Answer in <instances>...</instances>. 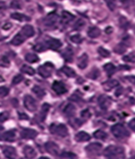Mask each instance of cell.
Wrapping results in <instances>:
<instances>
[{
	"label": "cell",
	"instance_id": "cell-52",
	"mask_svg": "<svg viewBox=\"0 0 135 159\" xmlns=\"http://www.w3.org/2000/svg\"><path fill=\"white\" fill-rule=\"evenodd\" d=\"M12 24H11V23L7 22L5 25H4V26H3V29H4V30H10V29L11 28H12Z\"/></svg>",
	"mask_w": 135,
	"mask_h": 159
},
{
	"label": "cell",
	"instance_id": "cell-43",
	"mask_svg": "<svg viewBox=\"0 0 135 159\" xmlns=\"http://www.w3.org/2000/svg\"><path fill=\"white\" fill-rule=\"evenodd\" d=\"M10 117V114L8 112H3L0 113V122H3L6 121Z\"/></svg>",
	"mask_w": 135,
	"mask_h": 159
},
{
	"label": "cell",
	"instance_id": "cell-16",
	"mask_svg": "<svg viewBox=\"0 0 135 159\" xmlns=\"http://www.w3.org/2000/svg\"><path fill=\"white\" fill-rule=\"evenodd\" d=\"M102 148L101 144L98 143V142H95V143H91L90 145H88L86 147L85 150L90 153H93V154H96V153L99 152L101 151Z\"/></svg>",
	"mask_w": 135,
	"mask_h": 159
},
{
	"label": "cell",
	"instance_id": "cell-2",
	"mask_svg": "<svg viewBox=\"0 0 135 159\" xmlns=\"http://www.w3.org/2000/svg\"><path fill=\"white\" fill-rule=\"evenodd\" d=\"M113 135L117 138H124L129 135V131L121 124H116L111 128Z\"/></svg>",
	"mask_w": 135,
	"mask_h": 159
},
{
	"label": "cell",
	"instance_id": "cell-6",
	"mask_svg": "<svg viewBox=\"0 0 135 159\" xmlns=\"http://www.w3.org/2000/svg\"><path fill=\"white\" fill-rule=\"evenodd\" d=\"M24 106L30 112H35L37 110L36 100L30 95H26L24 97Z\"/></svg>",
	"mask_w": 135,
	"mask_h": 159
},
{
	"label": "cell",
	"instance_id": "cell-20",
	"mask_svg": "<svg viewBox=\"0 0 135 159\" xmlns=\"http://www.w3.org/2000/svg\"><path fill=\"white\" fill-rule=\"evenodd\" d=\"M75 140L77 142H85L90 140V135L85 132H80L75 136Z\"/></svg>",
	"mask_w": 135,
	"mask_h": 159
},
{
	"label": "cell",
	"instance_id": "cell-21",
	"mask_svg": "<svg viewBox=\"0 0 135 159\" xmlns=\"http://www.w3.org/2000/svg\"><path fill=\"white\" fill-rule=\"evenodd\" d=\"M64 112L65 115L68 117H73L75 115L76 112V108L75 106L73 105L72 104H68L65 106L64 110Z\"/></svg>",
	"mask_w": 135,
	"mask_h": 159
},
{
	"label": "cell",
	"instance_id": "cell-8",
	"mask_svg": "<svg viewBox=\"0 0 135 159\" xmlns=\"http://www.w3.org/2000/svg\"><path fill=\"white\" fill-rule=\"evenodd\" d=\"M52 88L53 90L59 95L63 94L66 93L67 92V89L66 87H65L64 84L62 82L59 81H56L53 83Z\"/></svg>",
	"mask_w": 135,
	"mask_h": 159
},
{
	"label": "cell",
	"instance_id": "cell-41",
	"mask_svg": "<svg viewBox=\"0 0 135 159\" xmlns=\"http://www.w3.org/2000/svg\"><path fill=\"white\" fill-rule=\"evenodd\" d=\"M99 74H100L99 71H98L97 68H95V69L93 70V71H91L90 74H89L87 76H88L89 78H90L92 79H97L98 76H99Z\"/></svg>",
	"mask_w": 135,
	"mask_h": 159
},
{
	"label": "cell",
	"instance_id": "cell-55",
	"mask_svg": "<svg viewBox=\"0 0 135 159\" xmlns=\"http://www.w3.org/2000/svg\"><path fill=\"white\" fill-rule=\"evenodd\" d=\"M39 159H49V158H47V157H41V158H40Z\"/></svg>",
	"mask_w": 135,
	"mask_h": 159
},
{
	"label": "cell",
	"instance_id": "cell-25",
	"mask_svg": "<svg viewBox=\"0 0 135 159\" xmlns=\"http://www.w3.org/2000/svg\"><path fill=\"white\" fill-rule=\"evenodd\" d=\"M103 68L109 76H112L115 73V71H116V67H115L114 65L111 64V63H108V64L104 65Z\"/></svg>",
	"mask_w": 135,
	"mask_h": 159
},
{
	"label": "cell",
	"instance_id": "cell-11",
	"mask_svg": "<svg viewBox=\"0 0 135 159\" xmlns=\"http://www.w3.org/2000/svg\"><path fill=\"white\" fill-rule=\"evenodd\" d=\"M37 135V132L33 129H24L20 133L21 137L24 139H34Z\"/></svg>",
	"mask_w": 135,
	"mask_h": 159
},
{
	"label": "cell",
	"instance_id": "cell-28",
	"mask_svg": "<svg viewBox=\"0 0 135 159\" xmlns=\"http://www.w3.org/2000/svg\"><path fill=\"white\" fill-rule=\"evenodd\" d=\"M49 109H50V105L47 103H45V104H43L42 106V109L41 112V121H43L46 119V117L47 114H48V112Z\"/></svg>",
	"mask_w": 135,
	"mask_h": 159
},
{
	"label": "cell",
	"instance_id": "cell-14",
	"mask_svg": "<svg viewBox=\"0 0 135 159\" xmlns=\"http://www.w3.org/2000/svg\"><path fill=\"white\" fill-rule=\"evenodd\" d=\"M20 33L23 34V35H24L26 38L33 37V36L35 35L34 28H33V26H31V25H25L23 28H22Z\"/></svg>",
	"mask_w": 135,
	"mask_h": 159
},
{
	"label": "cell",
	"instance_id": "cell-50",
	"mask_svg": "<svg viewBox=\"0 0 135 159\" xmlns=\"http://www.w3.org/2000/svg\"><path fill=\"white\" fill-rule=\"evenodd\" d=\"M19 117L20 120H28V116L27 115H25V113H20Z\"/></svg>",
	"mask_w": 135,
	"mask_h": 159
},
{
	"label": "cell",
	"instance_id": "cell-13",
	"mask_svg": "<svg viewBox=\"0 0 135 159\" xmlns=\"http://www.w3.org/2000/svg\"><path fill=\"white\" fill-rule=\"evenodd\" d=\"M46 44V46L52 50L59 49V48H61V46H62V43H61V41H60L59 40L55 38H52L49 40Z\"/></svg>",
	"mask_w": 135,
	"mask_h": 159
},
{
	"label": "cell",
	"instance_id": "cell-31",
	"mask_svg": "<svg viewBox=\"0 0 135 159\" xmlns=\"http://www.w3.org/2000/svg\"><path fill=\"white\" fill-rule=\"evenodd\" d=\"M25 60H26L29 63H36L38 61L39 58H38V56L36 55L34 53H28L25 56Z\"/></svg>",
	"mask_w": 135,
	"mask_h": 159
},
{
	"label": "cell",
	"instance_id": "cell-7",
	"mask_svg": "<svg viewBox=\"0 0 135 159\" xmlns=\"http://www.w3.org/2000/svg\"><path fill=\"white\" fill-rule=\"evenodd\" d=\"M45 148L49 153L52 156H57L59 153V148L55 142H47L45 144Z\"/></svg>",
	"mask_w": 135,
	"mask_h": 159
},
{
	"label": "cell",
	"instance_id": "cell-12",
	"mask_svg": "<svg viewBox=\"0 0 135 159\" xmlns=\"http://www.w3.org/2000/svg\"><path fill=\"white\" fill-rule=\"evenodd\" d=\"M15 139V133L13 130L7 131L0 135V140L7 142H13Z\"/></svg>",
	"mask_w": 135,
	"mask_h": 159
},
{
	"label": "cell",
	"instance_id": "cell-1",
	"mask_svg": "<svg viewBox=\"0 0 135 159\" xmlns=\"http://www.w3.org/2000/svg\"><path fill=\"white\" fill-rule=\"evenodd\" d=\"M124 150L122 147L111 146L105 149L104 155L108 159H118L121 156H124Z\"/></svg>",
	"mask_w": 135,
	"mask_h": 159
},
{
	"label": "cell",
	"instance_id": "cell-56",
	"mask_svg": "<svg viewBox=\"0 0 135 159\" xmlns=\"http://www.w3.org/2000/svg\"><path fill=\"white\" fill-rule=\"evenodd\" d=\"M126 1H127V0H120V2H125Z\"/></svg>",
	"mask_w": 135,
	"mask_h": 159
},
{
	"label": "cell",
	"instance_id": "cell-15",
	"mask_svg": "<svg viewBox=\"0 0 135 159\" xmlns=\"http://www.w3.org/2000/svg\"><path fill=\"white\" fill-rule=\"evenodd\" d=\"M23 153L27 159H33L36 156V151L29 146H25L23 148Z\"/></svg>",
	"mask_w": 135,
	"mask_h": 159
},
{
	"label": "cell",
	"instance_id": "cell-18",
	"mask_svg": "<svg viewBox=\"0 0 135 159\" xmlns=\"http://www.w3.org/2000/svg\"><path fill=\"white\" fill-rule=\"evenodd\" d=\"M88 64V56L86 53H84L78 58L77 66L81 69H84L87 66Z\"/></svg>",
	"mask_w": 135,
	"mask_h": 159
},
{
	"label": "cell",
	"instance_id": "cell-22",
	"mask_svg": "<svg viewBox=\"0 0 135 159\" xmlns=\"http://www.w3.org/2000/svg\"><path fill=\"white\" fill-rule=\"evenodd\" d=\"M87 35L91 38H96L101 35V30L96 27H92V28H89L88 31H87Z\"/></svg>",
	"mask_w": 135,
	"mask_h": 159
},
{
	"label": "cell",
	"instance_id": "cell-46",
	"mask_svg": "<svg viewBox=\"0 0 135 159\" xmlns=\"http://www.w3.org/2000/svg\"><path fill=\"white\" fill-rule=\"evenodd\" d=\"M91 116V114L90 112H89L88 110H83L81 112V117H83V118H89Z\"/></svg>",
	"mask_w": 135,
	"mask_h": 159
},
{
	"label": "cell",
	"instance_id": "cell-30",
	"mask_svg": "<svg viewBox=\"0 0 135 159\" xmlns=\"http://www.w3.org/2000/svg\"><path fill=\"white\" fill-rule=\"evenodd\" d=\"M32 91L34 93L36 94L38 97H39V98H42V97H44V95L46 94L44 89L38 86H35L33 88Z\"/></svg>",
	"mask_w": 135,
	"mask_h": 159
},
{
	"label": "cell",
	"instance_id": "cell-40",
	"mask_svg": "<svg viewBox=\"0 0 135 159\" xmlns=\"http://www.w3.org/2000/svg\"><path fill=\"white\" fill-rule=\"evenodd\" d=\"M70 40H72V42L76 43V44H79V43H81L82 41H83V38L81 37L80 35H74L72 36L70 38Z\"/></svg>",
	"mask_w": 135,
	"mask_h": 159
},
{
	"label": "cell",
	"instance_id": "cell-3",
	"mask_svg": "<svg viewBox=\"0 0 135 159\" xmlns=\"http://www.w3.org/2000/svg\"><path fill=\"white\" fill-rule=\"evenodd\" d=\"M49 130L52 134L62 137V138H64L68 135V130H67L66 126L63 124H52V125L49 127Z\"/></svg>",
	"mask_w": 135,
	"mask_h": 159
},
{
	"label": "cell",
	"instance_id": "cell-17",
	"mask_svg": "<svg viewBox=\"0 0 135 159\" xmlns=\"http://www.w3.org/2000/svg\"><path fill=\"white\" fill-rule=\"evenodd\" d=\"M26 39V38L25 37L23 34H21L20 32L17 33L14 37L12 38V40H11V44L13 45V46H17L21 45Z\"/></svg>",
	"mask_w": 135,
	"mask_h": 159
},
{
	"label": "cell",
	"instance_id": "cell-34",
	"mask_svg": "<svg viewBox=\"0 0 135 159\" xmlns=\"http://www.w3.org/2000/svg\"><path fill=\"white\" fill-rule=\"evenodd\" d=\"M126 50H127V46L124 44H123V43H120V44L117 45L116 46V48H114V51L118 54L124 53L126 51Z\"/></svg>",
	"mask_w": 135,
	"mask_h": 159
},
{
	"label": "cell",
	"instance_id": "cell-49",
	"mask_svg": "<svg viewBox=\"0 0 135 159\" xmlns=\"http://www.w3.org/2000/svg\"><path fill=\"white\" fill-rule=\"evenodd\" d=\"M69 99L74 101V102H77L78 100H80V95L78 96L77 94H72V97L69 98Z\"/></svg>",
	"mask_w": 135,
	"mask_h": 159
},
{
	"label": "cell",
	"instance_id": "cell-57",
	"mask_svg": "<svg viewBox=\"0 0 135 159\" xmlns=\"http://www.w3.org/2000/svg\"><path fill=\"white\" fill-rule=\"evenodd\" d=\"M131 159H135V156H133V157H132V158H131Z\"/></svg>",
	"mask_w": 135,
	"mask_h": 159
},
{
	"label": "cell",
	"instance_id": "cell-10",
	"mask_svg": "<svg viewBox=\"0 0 135 159\" xmlns=\"http://www.w3.org/2000/svg\"><path fill=\"white\" fill-rule=\"evenodd\" d=\"M98 104L103 110H107L111 104V99L105 95H101L98 98Z\"/></svg>",
	"mask_w": 135,
	"mask_h": 159
},
{
	"label": "cell",
	"instance_id": "cell-27",
	"mask_svg": "<svg viewBox=\"0 0 135 159\" xmlns=\"http://www.w3.org/2000/svg\"><path fill=\"white\" fill-rule=\"evenodd\" d=\"M61 70L67 76L69 77V78H73V77L76 76L75 71H74L72 68L68 67V66H63Z\"/></svg>",
	"mask_w": 135,
	"mask_h": 159
},
{
	"label": "cell",
	"instance_id": "cell-54",
	"mask_svg": "<svg viewBox=\"0 0 135 159\" xmlns=\"http://www.w3.org/2000/svg\"><path fill=\"white\" fill-rule=\"evenodd\" d=\"M122 92H123V88H118V89L116 90V93H115V94H116V97H118V96H120V95L121 94Z\"/></svg>",
	"mask_w": 135,
	"mask_h": 159
},
{
	"label": "cell",
	"instance_id": "cell-37",
	"mask_svg": "<svg viewBox=\"0 0 135 159\" xmlns=\"http://www.w3.org/2000/svg\"><path fill=\"white\" fill-rule=\"evenodd\" d=\"M85 25V21L83 20L82 19H80V20H78L75 22V24L74 25V29L76 30H81V29L83 28Z\"/></svg>",
	"mask_w": 135,
	"mask_h": 159
},
{
	"label": "cell",
	"instance_id": "cell-53",
	"mask_svg": "<svg viewBox=\"0 0 135 159\" xmlns=\"http://www.w3.org/2000/svg\"><path fill=\"white\" fill-rule=\"evenodd\" d=\"M113 28L112 27H108V28H105V32L106 34H111L113 32Z\"/></svg>",
	"mask_w": 135,
	"mask_h": 159
},
{
	"label": "cell",
	"instance_id": "cell-35",
	"mask_svg": "<svg viewBox=\"0 0 135 159\" xmlns=\"http://www.w3.org/2000/svg\"><path fill=\"white\" fill-rule=\"evenodd\" d=\"M46 44H43V43H38V44L35 45L33 47V50L36 52H43L47 49Z\"/></svg>",
	"mask_w": 135,
	"mask_h": 159
},
{
	"label": "cell",
	"instance_id": "cell-45",
	"mask_svg": "<svg viewBox=\"0 0 135 159\" xmlns=\"http://www.w3.org/2000/svg\"><path fill=\"white\" fill-rule=\"evenodd\" d=\"M10 6H11V8H12V9H20L21 8L20 4V2L17 1V0H13V1L11 2Z\"/></svg>",
	"mask_w": 135,
	"mask_h": 159
},
{
	"label": "cell",
	"instance_id": "cell-29",
	"mask_svg": "<svg viewBox=\"0 0 135 159\" xmlns=\"http://www.w3.org/2000/svg\"><path fill=\"white\" fill-rule=\"evenodd\" d=\"M20 71L23 72V73L26 74H28L30 76H33L35 73H36V71H35L33 68L30 67V66H27V65H23L20 68Z\"/></svg>",
	"mask_w": 135,
	"mask_h": 159
},
{
	"label": "cell",
	"instance_id": "cell-42",
	"mask_svg": "<svg viewBox=\"0 0 135 159\" xmlns=\"http://www.w3.org/2000/svg\"><path fill=\"white\" fill-rule=\"evenodd\" d=\"M23 79H24L23 76H22L20 74H18L17 76H15L13 78V79H12V84H14V85L18 84L19 83H20L21 81L23 80Z\"/></svg>",
	"mask_w": 135,
	"mask_h": 159
},
{
	"label": "cell",
	"instance_id": "cell-5",
	"mask_svg": "<svg viewBox=\"0 0 135 159\" xmlns=\"http://www.w3.org/2000/svg\"><path fill=\"white\" fill-rule=\"evenodd\" d=\"M53 68H54V66L51 63H46L38 68V74L43 78H48L52 75Z\"/></svg>",
	"mask_w": 135,
	"mask_h": 159
},
{
	"label": "cell",
	"instance_id": "cell-33",
	"mask_svg": "<svg viewBox=\"0 0 135 159\" xmlns=\"http://www.w3.org/2000/svg\"><path fill=\"white\" fill-rule=\"evenodd\" d=\"M94 138L99 139V140H104L107 138V134L103 130H97L94 133Z\"/></svg>",
	"mask_w": 135,
	"mask_h": 159
},
{
	"label": "cell",
	"instance_id": "cell-48",
	"mask_svg": "<svg viewBox=\"0 0 135 159\" xmlns=\"http://www.w3.org/2000/svg\"><path fill=\"white\" fill-rule=\"evenodd\" d=\"M129 127H130L131 129H132L133 131L135 132V118L132 119V120H131L130 122H129Z\"/></svg>",
	"mask_w": 135,
	"mask_h": 159
},
{
	"label": "cell",
	"instance_id": "cell-23",
	"mask_svg": "<svg viewBox=\"0 0 135 159\" xmlns=\"http://www.w3.org/2000/svg\"><path fill=\"white\" fill-rule=\"evenodd\" d=\"M73 55H74V53H73V50L72 48H69V47L65 48V50H64L62 53L64 58L65 61H67V62H71V61H72Z\"/></svg>",
	"mask_w": 135,
	"mask_h": 159
},
{
	"label": "cell",
	"instance_id": "cell-38",
	"mask_svg": "<svg viewBox=\"0 0 135 159\" xmlns=\"http://www.w3.org/2000/svg\"><path fill=\"white\" fill-rule=\"evenodd\" d=\"M106 3L108 7L110 9L111 11H114L116 7V0H104Z\"/></svg>",
	"mask_w": 135,
	"mask_h": 159
},
{
	"label": "cell",
	"instance_id": "cell-32",
	"mask_svg": "<svg viewBox=\"0 0 135 159\" xmlns=\"http://www.w3.org/2000/svg\"><path fill=\"white\" fill-rule=\"evenodd\" d=\"M76 154L72 152H64L60 155L59 159H77Z\"/></svg>",
	"mask_w": 135,
	"mask_h": 159
},
{
	"label": "cell",
	"instance_id": "cell-36",
	"mask_svg": "<svg viewBox=\"0 0 135 159\" xmlns=\"http://www.w3.org/2000/svg\"><path fill=\"white\" fill-rule=\"evenodd\" d=\"M123 60L126 61V62H135V51L132 52L131 53L128 54L127 56H125L123 58Z\"/></svg>",
	"mask_w": 135,
	"mask_h": 159
},
{
	"label": "cell",
	"instance_id": "cell-9",
	"mask_svg": "<svg viewBox=\"0 0 135 159\" xmlns=\"http://www.w3.org/2000/svg\"><path fill=\"white\" fill-rule=\"evenodd\" d=\"M3 153L8 159H16L17 158L16 150L12 146H5L3 149Z\"/></svg>",
	"mask_w": 135,
	"mask_h": 159
},
{
	"label": "cell",
	"instance_id": "cell-47",
	"mask_svg": "<svg viewBox=\"0 0 135 159\" xmlns=\"http://www.w3.org/2000/svg\"><path fill=\"white\" fill-rule=\"evenodd\" d=\"M6 9H7V5L6 4H5V2H0V15H1L2 13H4V12L6 10Z\"/></svg>",
	"mask_w": 135,
	"mask_h": 159
},
{
	"label": "cell",
	"instance_id": "cell-39",
	"mask_svg": "<svg viewBox=\"0 0 135 159\" xmlns=\"http://www.w3.org/2000/svg\"><path fill=\"white\" fill-rule=\"evenodd\" d=\"M98 53H99L100 55L103 58H108L110 56V55H111L110 52H109L108 50H107L106 49H105V48H101V47L98 48Z\"/></svg>",
	"mask_w": 135,
	"mask_h": 159
},
{
	"label": "cell",
	"instance_id": "cell-26",
	"mask_svg": "<svg viewBox=\"0 0 135 159\" xmlns=\"http://www.w3.org/2000/svg\"><path fill=\"white\" fill-rule=\"evenodd\" d=\"M74 18V16L72 14H71L70 12H67V11H63L61 13V19L62 21L64 23H68L69 22L73 20V19Z\"/></svg>",
	"mask_w": 135,
	"mask_h": 159
},
{
	"label": "cell",
	"instance_id": "cell-44",
	"mask_svg": "<svg viewBox=\"0 0 135 159\" xmlns=\"http://www.w3.org/2000/svg\"><path fill=\"white\" fill-rule=\"evenodd\" d=\"M9 94V88L5 86H0V97H4Z\"/></svg>",
	"mask_w": 135,
	"mask_h": 159
},
{
	"label": "cell",
	"instance_id": "cell-19",
	"mask_svg": "<svg viewBox=\"0 0 135 159\" xmlns=\"http://www.w3.org/2000/svg\"><path fill=\"white\" fill-rule=\"evenodd\" d=\"M119 85V83L117 80H115V79H113V80L108 81L106 82H105L103 84V88L105 90V91H110V90L112 89L116 86H118Z\"/></svg>",
	"mask_w": 135,
	"mask_h": 159
},
{
	"label": "cell",
	"instance_id": "cell-51",
	"mask_svg": "<svg viewBox=\"0 0 135 159\" xmlns=\"http://www.w3.org/2000/svg\"><path fill=\"white\" fill-rule=\"evenodd\" d=\"M127 80H128L129 82L132 83V84H135V76H127L126 77Z\"/></svg>",
	"mask_w": 135,
	"mask_h": 159
},
{
	"label": "cell",
	"instance_id": "cell-4",
	"mask_svg": "<svg viewBox=\"0 0 135 159\" xmlns=\"http://www.w3.org/2000/svg\"><path fill=\"white\" fill-rule=\"evenodd\" d=\"M59 21V17L55 12H52L49 14L44 19L45 26L48 28H54L58 24Z\"/></svg>",
	"mask_w": 135,
	"mask_h": 159
},
{
	"label": "cell",
	"instance_id": "cell-24",
	"mask_svg": "<svg viewBox=\"0 0 135 159\" xmlns=\"http://www.w3.org/2000/svg\"><path fill=\"white\" fill-rule=\"evenodd\" d=\"M11 17H12L13 20H18L20 22H27L30 20V17H29L28 16L25 15V14H23L17 13V12L11 14Z\"/></svg>",
	"mask_w": 135,
	"mask_h": 159
}]
</instances>
